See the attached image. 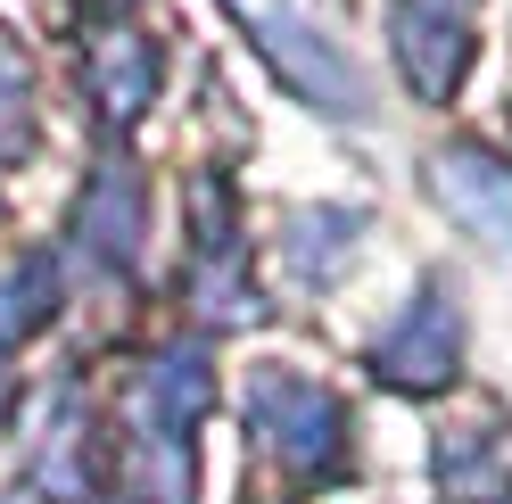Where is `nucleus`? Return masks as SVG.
<instances>
[{
    "mask_svg": "<svg viewBox=\"0 0 512 504\" xmlns=\"http://www.w3.org/2000/svg\"><path fill=\"white\" fill-rule=\"evenodd\" d=\"M397 50L422 100H446L471 50V0H397Z\"/></svg>",
    "mask_w": 512,
    "mask_h": 504,
    "instance_id": "obj_1",
    "label": "nucleus"
},
{
    "mask_svg": "<svg viewBox=\"0 0 512 504\" xmlns=\"http://www.w3.org/2000/svg\"><path fill=\"white\" fill-rule=\"evenodd\" d=\"M256 422L281 438L290 463H331V447H339V405L306 381H265L256 389Z\"/></svg>",
    "mask_w": 512,
    "mask_h": 504,
    "instance_id": "obj_2",
    "label": "nucleus"
},
{
    "mask_svg": "<svg viewBox=\"0 0 512 504\" xmlns=\"http://www.w3.org/2000/svg\"><path fill=\"white\" fill-rule=\"evenodd\" d=\"M446 364H455V323H446V306H430V323H413V348H380V372L405 389H438L446 381Z\"/></svg>",
    "mask_w": 512,
    "mask_h": 504,
    "instance_id": "obj_3",
    "label": "nucleus"
}]
</instances>
